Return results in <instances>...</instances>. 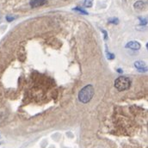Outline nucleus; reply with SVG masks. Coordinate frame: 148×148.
Segmentation results:
<instances>
[{
  "label": "nucleus",
  "instance_id": "obj_1",
  "mask_svg": "<svg viewBox=\"0 0 148 148\" xmlns=\"http://www.w3.org/2000/svg\"><path fill=\"white\" fill-rule=\"evenodd\" d=\"M94 88L91 84L84 86L78 93V99L83 103H88L94 97Z\"/></svg>",
  "mask_w": 148,
  "mask_h": 148
},
{
  "label": "nucleus",
  "instance_id": "obj_2",
  "mask_svg": "<svg viewBox=\"0 0 148 148\" xmlns=\"http://www.w3.org/2000/svg\"><path fill=\"white\" fill-rule=\"evenodd\" d=\"M131 86V80L125 76H121L117 77L114 81V87L119 91H123L129 89Z\"/></svg>",
  "mask_w": 148,
  "mask_h": 148
},
{
  "label": "nucleus",
  "instance_id": "obj_3",
  "mask_svg": "<svg viewBox=\"0 0 148 148\" xmlns=\"http://www.w3.org/2000/svg\"><path fill=\"white\" fill-rule=\"evenodd\" d=\"M134 66L140 73H146L147 71V66L143 61H140V60L135 61L134 62Z\"/></svg>",
  "mask_w": 148,
  "mask_h": 148
},
{
  "label": "nucleus",
  "instance_id": "obj_4",
  "mask_svg": "<svg viewBox=\"0 0 148 148\" xmlns=\"http://www.w3.org/2000/svg\"><path fill=\"white\" fill-rule=\"evenodd\" d=\"M140 42L138 41H135V40H133V41H129L126 44V47L127 48H130V49H133V50H139L140 48Z\"/></svg>",
  "mask_w": 148,
  "mask_h": 148
},
{
  "label": "nucleus",
  "instance_id": "obj_5",
  "mask_svg": "<svg viewBox=\"0 0 148 148\" xmlns=\"http://www.w3.org/2000/svg\"><path fill=\"white\" fill-rule=\"evenodd\" d=\"M47 2V0H31L30 6L32 8H36V7H40L41 5H44Z\"/></svg>",
  "mask_w": 148,
  "mask_h": 148
},
{
  "label": "nucleus",
  "instance_id": "obj_6",
  "mask_svg": "<svg viewBox=\"0 0 148 148\" xmlns=\"http://www.w3.org/2000/svg\"><path fill=\"white\" fill-rule=\"evenodd\" d=\"M145 5H146V3L143 1H137L136 3H134V7L136 10H143L145 8Z\"/></svg>",
  "mask_w": 148,
  "mask_h": 148
},
{
  "label": "nucleus",
  "instance_id": "obj_7",
  "mask_svg": "<svg viewBox=\"0 0 148 148\" xmlns=\"http://www.w3.org/2000/svg\"><path fill=\"white\" fill-rule=\"evenodd\" d=\"M84 5L87 8H90L93 5V0H84Z\"/></svg>",
  "mask_w": 148,
  "mask_h": 148
},
{
  "label": "nucleus",
  "instance_id": "obj_8",
  "mask_svg": "<svg viewBox=\"0 0 148 148\" xmlns=\"http://www.w3.org/2000/svg\"><path fill=\"white\" fill-rule=\"evenodd\" d=\"M74 10H76V11H78L79 13H82V14H84V15H87L88 13L85 11V10H84L83 9H81V8H78V7H76V8H74L73 9Z\"/></svg>",
  "mask_w": 148,
  "mask_h": 148
},
{
  "label": "nucleus",
  "instance_id": "obj_9",
  "mask_svg": "<svg viewBox=\"0 0 148 148\" xmlns=\"http://www.w3.org/2000/svg\"><path fill=\"white\" fill-rule=\"evenodd\" d=\"M109 23H114V24H118L119 23V20L117 18H110V19H109Z\"/></svg>",
  "mask_w": 148,
  "mask_h": 148
},
{
  "label": "nucleus",
  "instance_id": "obj_10",
  "mask_svg": "<svg viewBox=\"0 0 148 148\" xmlns=\"http://www.w3.org/2000/svg\"><path fill=\"white\" fill-rule=\"evenodd\" d=\"M107 57H108L109 60H113L114 58V55L113 53H107Z\"/></svg>",
  "mask_w": 148,
  "mask_h": 148
},
{
  "label": "nucleus",
  "instance_id": "obj_11",
  "mask_svg": "<svg viewBox=\"0 0 148 148\" xmlns=\"http://www.w3.org/2000/svg\"><path fill=\"white\" fill-rule=\"evenodd\" d=\"M140 24H141V25H144V24L146 25V24H147V19H145V20H144L143 18H140Z\"/></svg>",
  "mask_w": 148,
  "mask_h": 148
},
{
  "label": "nucleus",
  "instance_id": "obj_12",
  "mask_svg": "<svg viewBox=\"0 0 148 148\" xmlns=\"http://www.w3.org/2000/svg\"><path fill=\"white\" fill-rule=\"evenodd\" d=\"M6 19H7L8 22H11V21H13V20L15 19V17H13V16H8L6 17Z\"/></svg>",
  "mask_w": 148,
  "mask_h": 148
},
{
  "label": "nucleus",
  "instance_id": "obj_13",
  "mask_svg": "<svg viewBox=\"0 0 148 148\" xmlns=\"http://www.w3.org/2000/svg\"><path fill=\"white\" fill-rule=\"evenodd\" d=\"M103 32L104 33V36H104V38H105V40H107V36H107V32H106L105 30H103Z\"/></svg>",
  "mask_w": 148,
  "mask_h": 148
}]
</instances>
